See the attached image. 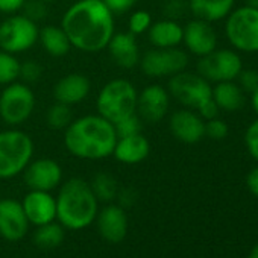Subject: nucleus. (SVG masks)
Wrapping results in <instances>:
<instances>
[{
  "instance_id": "f257e3e1",
  "label": "nucleus",
  "mask_w": 258,
  "mask_h": 258,
  "mask_svg": "<svg viewBox=\"0 0 258 258\" xmlns=\"http://www.w3.org/2000/svg\"><path fill=\"white\" fill-rule=\"evenodd\" d=\"M61 28L72 47L87 53L100 52L114 35V14L103 0H79L64 13Z\"/></svg>"
},
{
  "instance_id": "f03ea898",
  "label": "nucleus",
  "mask_w": 258,
  "mask_h": 258,
  "mask_svg": "<svg viewBox=\"0 0 258 258\" xmlns=\"http://www.w3.org/2000/svg\"><path fill=\"white\" fill-rule=\"evenodd\" d=\"M117 142L114 124L99 114L73 120L64 134L66 149L81 160H103L112 155Z\"/></svg>"
},
{
  "instance_id": "7ed1b4c3",
  "label": "nucleus",
  "mask_w": 258,
  "mask_h": 258,
  "mask_svg": "<svg viewBox=\"0 0 258 258\" xmlns=\"http://www.w3.org/2000/svg\"><path fill=\"white\" fill-rule=\"evenodd\" d=\"M56 199V220L70 231H82L94 223L99 213V201L90 182L81 178L66 181Z\"/></svg>"
},
{
  "instance_id": "20e7f679",
  "label": "nucleus",
  "mask_w": 258,
  "mask_h": 258,
  "mask_svg": "<svg viewBox=\"0 0 258 258\" xmlns=\"http://www.w3.org/2000/svg\"><path fill=\"white\" fill-rule=\"evenodd\" d=\"M137 97L139 93L131 81L123 78L112 79L106 82L99 91L96 100L97 114L114 124L118 120L136 112Z\"/></svg>"
},
{
  "instance_id": "39448f33",
  "label": "nucleus",
  "mask_w": 258,
  "mask_h": 258,
  "mask_svg": "<svg viewBox=\"0 0 258 258\" xmlns=\"http://www.w3.org/2000/svg\"><path fill=\"white\" fill-rule=\"evenodd\" d=\"M34 157L32 139L20 129L0 131V179H11L26 169Z\"/></svg>"
},
{
  "instance_id": "423d86ee",
  "label": "nucleus",
  "mask_w": 258,
  "mask_h": 258,
  "mask_svg": "<svg viewBox=\"0 0 258 258\" xmlns=\"http://www.w3.org/2000/svg\"><path fill=\"white\" fill-rule=\"evenodd\" d=\"M225 34L231 46L241 52H258V10L249 5L231 11Z\"/></svg>"
},
{
  "instance_id": "0eeeda50",
  "label": "nucleus",
  "mask_w": 258,
  "mask_h": 258,
  "mask_svg": "<svg viewBox=\"0 0 258 258\" xmlns=\"http://www.w3.org/2000/svg\"><path fill=\"white\" fill-rule=\"evenodd\" d=\"M35 109V94L25 82H13L0 93V118L10 126L23 124Z\"/></svg>"
},
{
  "instance_id": "6e6552de",
  "label": "nucleus",
  "mask_w": 258,
  "mask_h": 258,
  "mask_svg": "<svg viewBox=\"0 0 258 258\" xmlns=\"http://www.w3.org/2000/svg\"><path fill=\"white\" fill-rule=\"evenodd\" d=\"M38 26L23 14L11 16L0 23V49L8 53L29 50L38 41Z\"/></svg>"
},
{
  "instance_id": "1a4fd4ad",
  "label": "nucleus",
  "mask_w": 258,
  "mask_h": 258,
  "mask_svg": "<svg viewBox=\"0 0 258 258\" xmlns=\"http://www.w3.org/2000/svg\"><path fill=\"white\" fill-rule=\"evenodd\" d=\"M169 94L190 109H198L213 97V87L199 73L179 72L169 81Z\"/></svg>"
},
{
  "instance_id": "9d476101",
  "label": "nucleus",
  "mask_w": 258,
  "mask_h": 258,
  "mask_svg": "<svg viewBox=\"0 0 258 258\" xmlns=\"http://www.w3.org/2000/svg\"><path fill=\"white\" fill-rule=\"evenodd\" d=\"M243 70L238 53L228 49L213 50L208 55L201 56L198 62V73L208 82L234 81Z\"/></svg>"
},
{
  "instance_id": "9b49d317",
  "label": "nucleus",
  "mask_w": 258,
  "mask_h": 258,
  "mask_svg": "<svg viewBox=\"0 0 258 258\" xmlns=\"http://www.w3.org/2000/svg\"><path fill=\"white\" fill-rule=\"evenodd\" d=\"M188 64V56L178 47L152 49L140 58V69L149 78L173 76L182 72Z\"/></svg>"
},
{
  "instance_id": "f8f14e48",
  "label": "nucleus",
  "mask_w": 258,
  "mask_h": 258,
  "mask_svg": "<svg viewBox=\"0 0 258 258\" xmlns=\"http://www.w3.org/2000/svg\"><path fill=\"white\" fill-rule=\"evenodd\" d=\"M23 178L31 190L52 191L59 187L62 181V169L55 160L38 158L26 166Z\"/></svg>"
},
{
  "instance_id": "ddd939ff",
  "label": "nucleus",
  "mask_w": 258,
  "mask_h": 258,
  "mask_svg": "<svg viewBox=\"0 0 258 258\" xmlns=\"http://www.w3.org/2000/svg\"><path fill=\"white\" fill-rule=\"evenodd\" d=\"M169 106H170L169 91L158 84H152L143 88L142 93H139L136 112L143 121L157 123L166 117Z\"/></svg>"
},
{
  "instance_id": "4468645a",
  "label": "nucleus",
  "mask_w": 258,
  "mask_h": 258,
  "mask_svg": "<svg viewBox=\"0 0 258 258\" xmlns=\"http://www.w3.org/2000/svg\"><path fill=\"white\" fill-rule=\"evenodd\" d=\"M29 229L28 217L22 202L16 199H0V235L8 241H20Z\"/></svg>"
},
{
  "instance_id": "2eb2a0df",
  "label": "nucleus",
  "mask_w": 258,
  "mask_h": 258,
  "mask_svg": "<svg viewBox=\"0 0 258 258\" xmlns=\"http://www.w3.org/2000/svg\"><path fill=\"white\" fill-rule=\"evenodd\" d=\"M94 222L97 225V231L100 237L105 241L111 244H117L126 238L129 222H127V216L123 207L115 205V204H109L103 207L97 213Z\"/></svg>"
},
{
  "instance_id": "dca6fc26",
  "label": "nucleus",
  "mask_w": 258,
  "mask_h": 258,
  "mask_svg": "<svg viewBox=\"0 0 258 258\" xmlns=\"http://www.w3.org/2000/svg\"><path fill=\"white\" fill-rule=\"evenodd\" d=\"M169 126L173 137L185 145H195L205 137L204 118L190 109L175 111L170 117Z\"/></svg>"
},
{
  "instance_id": "f3484780",
  "label": "nucleus",
  "mask_w": 258,
  "mask_h": 258,
  "mask_svg": "<svg viewBox=\"0 0 258 258\" xmlns=\"http://www.w3.org/2000/svg\"><path fill=\"white\" fill-rule=\"evenodd\" d=\"M23 211L29 225H44L56 220V199L50 191L31 190L22 201Z\"/></svg>"
},
{
  "instance_id": "a211bd4d",
  "label": "nucleus",
  "mask_w": 258,
  "mask_h": 258,
  "mask_svg": "<svg viewBox=\"0 0 258 258\" xmlns=\"http://www.w3.org/2000/svg\"><path fill=\"white\" fill-rule=\"evenodd\" d=\"M182 34V43L185 47L198 56L208 55L217 46V35L211 23L195 19L185 25Z\"/></svg>"
},
{
  "instance_id": "6ab92c4d",
  "label": "nucleus",
  "mask_w": 258,
  "mask_h": 258,
  "mask_svg": "<svg viewBox=\"0 0 258 258\" xmlns=\"http://www.w3.org/2000/svg\"><path fill=\"white\" fill-rule=\"evenodd\" d=\"M112 61L124 70L134 69L140 62V49L136 35L131 32H118L111 37L106 46Z\"/></svg>"
},
{
  "instance_id": "aec40b11",
  "label": "nucleus",
  "mask_w": 258,
  "mask_h": 258,
  "mask_svg": "<svg viewBox=\"0 0 258 258\" xmlns=\"http://www.w3.org/2000/svg\"><path fill=\"white\" fill-rule=\"evenodd\" d=\"M91 90L90 79L82 73H70L61 78L53 87V96L56 102L66 105H76L81 103Z\"/></svg>"
},
{
  "instance_id": "412c9836",
  "label": "nucleus",
  "mask_w": 258,
  "mask_h": 258,
  "mask_svg": "<svg viewBox=\"0 0 258 258\" xmlns=\"http://www.w3.org/2000/svg\"><path fill=\"white\" fill-rule=\"evenodd\" d=\"M151 154L149 140L140 133L136 136L120 137L115 142L112 155L123 164H139L145 161Z\"/></svg>"
},
{
  "instance_id": "4be33fe9",
  "label": "nucleus",
  "mask_w": 258,
  "mask_h": 258,
  "mask_svg": "<svg viewBox=\"0 0 258 258\" xmlns=\"http://www.w3.org/2000/svg\"><path fill=\"white\" fill-rule=\"evenodd\" d=\"M182 34H184L182 26L172 19L155 22L148 29V38L151 44L158 49L178 47L182 43Z\"/></svg>"
},
{
  "instance_id": "5701e85b",
  "label": "nucleus",
  "mask_w": 258,
  "mask_h": 258,
  "mask_svg": "<svg viewBox=\"0 0 258 258\" xmlns=\"http://www.w3.org/2000/svg\"><path fill=\"white\" fill-rule=\"evenodd\" d=\"M234 0H188L191 14L204 22L214 23L226 19L232 11Z\"/></svg>"
},
{
  "instance_id": "b1692460",
  "label": "nucleus",
  "mask_w": 258,
  "mask_h": 258,
  "mask_svg": "<svg viewBox=\"0 0 258 258\" xmlns=\"http://www.w3.org/2000/svg\"><path fill=\"white\" fill-rule=\"evenodd\" d=\"M213 100L216 102L219 109L232 112L244 105V94L237 84H234L232 81H225L217 82L213 88Z\"/></svg>"
},
{
  "instance_id": "393cba45",
  "label": "nucleus",
  "mask_w": 258,
  "mask_h": 258,
  "mask_svg": "<svg viewBox=\"0 0 258 258\" xmlns=\"http://www.w3.org/2000/svg\"><path fill=\"white\" fill-rule=\"evenodd\" d=\"M38 40H40L43 49L50 56H56V58L66 56L72 49L69 37L66 35V32L62 31L61 26H53V25L44 26L43 29H40Z\"/></svg>"
},
{
  "instance_id": "a878e982",
  "label": "nucleus",
  "mask_w": 258,
  "mask_h": 258,
  "mask_svg": "<svg viewBox=\"0 0 258 258\" xmlns=\"http://www.w3.org/2000/svg\"><path fill=\"white\" fill-rule=\"evenodd\" d=\"M64 235H66L64 226L59 222L53 220V222L37 226L32 240H34L35 246H38L40 249L50 250V249L58 247L64 241Z\"/></svg>"
},
{
  "instance_id": "bb28decb",
  "label": "nucleus",
  "mask_w": 258,
  "mask_h": 258,
  "mask_svg": "<svg viewBox=\"0 0 258 258\" xmlns=\"http://www.w3.org/2000/svg\"><path fill=\"white\" fill-rule=\"evenodd\" d=\"M90 185L99 202H111L112 199L117 198L118 185H117L115 178L109 173H105V172L97 173L90 182Z\"/></svg>"
},
{
  "instance_id": "cd10ccee",
  "label": "nucleus",
  "mask_w": 258,
  "mask_h": 258,
  "mask_svg": "<svg viewBox=\"0 0 258 258\" xmlns=\"http://www.w3.org/2000/svg\"><path fill=\"white\" fill-rule=\"evenodd\" d=\"M46 121L52 129H66L73 121V111L70 105L56 102L47 109Z\"/></svg>"
},
{
  "instance_id": "c85d7f7f",
  "label": "nucleus",
  "mask_w": 258,
  "mask_h": 258,
  "mask_svg": "<svg viewBox=\"0 0 258 258\" xmlns=\"http://www.w3.org/2000/svg\"><path fill=\"white\" fill-rule=\"evenodd\" d=\"M20 62L19 59L5 50H0V85H10L19 79Z\"/></svg>"
},
{
  "instance_id": "c756f323",
  "label": "nucleus",
  "mask_w": 258,
  "mask_h": 258,
  "mask_svg": "<svg viewBox=\"0 0 258 258\" xmlns=\"http://www.w3.org/2000/svg\"><path fill=\"white\" fill-rule=\"evenodd\" d=\"M114 129H115V134L117 139L120 137H127V136H136L140 134L142 129H143V120L139 117L137 112L127 115L121 120H118L117 123H114Z\"/></svg>"
},
{
  "instance_id": "7c9ffc66",
  "label": "nucleus",
  "mask_w": 258,
  "mask_h": 258,
  "mask_svg": "<svg viewBox=\"0 0 258 258\" xmlns=\"http://www.w3.org/2000/svg\"><path fill=\"white\" fill-rule=\"evenodd\" d=\"M152 25V17L148 11H143V10H139V11H134L131 14L127 20V28H129V32L133 35H142L145 32H148V29L151 28Z\"/></svg>"
},
{
  "instance_id": "2f4dec72",
  "label": "nucleus",
  "mask_w": 258,
  "mask_h": 258,
  "mask_svg": "<svg viewBox=\"0 0 258 258\" xmlns=\"http://www.w3.org/2000/svg\"><path fill=\"white\" fill-rule=\"evenodd\" d=\"M22 10H23V16H26L35 23L47 17V5L43 0H26Z\"/></svg>"
},
{
  "instance_id": "473e14b6",
  "label": "nucleus",
  "mask_w": 258,
  "mask_h": 258,
  "mask_svg": "<svg viewBox=\"0 0 258 258\" xmlns=\"http://www.w3.org/2000/svg\"><path fill=\"white\" fill-rule=\"evenodd\" d=\"M43 69L37 61H26L23 64H20V72H19V78L25 82V84H34L41 78Z\"/></svg>"
},
{
  "instance_id": "72a5a7b5",
  "label": "nucleus",
  "mask_w": 258,
  "mask_h": 258,
  "mask_svg": "<svg viewBox=\"0 0 258 258\" xmlns=\"http://www.w3.org/2000/svg\"><path fill=\"white\" fill-rule=\"evenodd\" d=\"M244 145L250 157L258 161V118L247 126L244 133Z\"/></svg>"
},
{
  "instance_id": "f704fd0d",
  "label": "nucleus",
  "mask_w": 258,
  "mask_h": 258,
  "mask_svg": "<svg viewBox=\"0 0 258 258\" xmlns=\"http://www.w3.org/2000/svg\"><path fill=\"white\" fill-rule=\"evenodd\" d=\"M205 136L211 140H223L228 136V126L220 118H211L205 121Z\"/></svg>"
},
{
  "instance_id": "c9c22d12",
  "label": "nucleus",
  "mask_w": 258,
  "mask_h": 258,
  "mask_svg": "<svg viewBox=\"0 0 258 258\" xmlns=\"http://www.w3.org/2000/svg\"><path fill=\"white\" fill-rule=\"evenodd\" d=\"M237 78L240 81L241 90L253 93L258 88V70H241Z\"/></svg>"
},
{
  "instance_id": "e433bc0d",
  "label": "nucleus",
  "mask_w": 258,
  "mask_h": 258,
  "mask_svg": "<svg viewBox=\"0 0 258 258\" xmlns=\"http://www.w3.org/2000/svg\"><path fill=\"white\" fill-rule=\"evenodd\" d=\"M137 2L139 0H103V4L109 8V11L114 16L131 11L137 5Z\"/></svg>"
},
{
  "instance_id": "4c0bfd02",
  "label": "nucleus",
  "mask_w": 258,
  "mask_h": 258,
  "mask_svg": "<svg viewBox=\"0 0 258 258\" xmlns=\"http://www.w3.org/2000/svg\"><path fill=\"white\" fill-rule=\"evenodd\" d=\"M196 111H199V115L204 118V120H211V118H216L219 115V106L216 105V102L213 100V97L210 100H207L205 103H202Z\"/></svg>"
},
{
  "instance_id": "58836bf2",
  "label": "nucleus",
  "mask_w": 258,
  "mask_h": 258,
  "mask_svg": "<svg viewBox=\"0 0 258 258\" xmlns=\"http://www.w3.org/2000/svg\"><path fill=\"white\" fill-rule=\"evenodd\" d=\"M26 0H0V13L2 14H16L22 11Z\"/></svg>"
},
{
  "instance_id": "ea45409f",
  "label": "nucleus",
  "mask_w": 258,
  "mask_h": 258,
  "mask_svg": "<svg viewBox=\"0 0 258 258\" xmlns=\"http://www.w3.org/2000/svg\"><path fill=\"white\" fill-rule=\"evenodd\" d=\"M117 199H118V205L120 207H129L136 202V193L131 190V188H123V190H118L117 193Z\"/></svg>"
},
{
  "instance_id": "a19ab883",
  "label": "nucleus",
  "mask_w": 258,
  "mask_h": 258,
  "mask_svg": "<svg viewBox=\"0 0 258 258\" xmlns=\"http://www.w3.org/2000/svg\"><path fill=\"white\" fill-rule=\"evenodd\" d=\"M184 13V4L182 0H170L166 7V14L169 16V19H175V17H179L182 16Z\"/></svg>"
},
{
  "instance_id": "79ce46f5",
  "label": "nucleus",
  "mask_w": 258,
  "mask_h": 258,
  "mask_svg": "<svg viewBox=\"0 0 258 258\" xmlns=\"http://www.w3.org/2000/svg\"><path fill=\"white\" fill-rule=\"evenodd\" d=\"M246 185L249 188V191L258 198V167L252 169L247 176H246Z\"/></svg>"
},
{
  "instance_id": "37998d69",
  "label": "nucleus",
  "mask_w": 258,
  "mask_h": 258,
  "mask_svg": "<svg viewBox=\"0 0 258 258\" xmlns=\"http://www.w3.org/2000/svg\"><path fill=\"white\" fill-rule=\"evenodd\" d=\"M252 108H253V111L258 114V88L252 93Z\"/></svg>"
},
{
  "instance_id": "c03bdc74",
  "label": "nucleus",
  "mask_w": 258,
  "mask_h": 258,
  "mask_svg": "<svg viewBox=\"0 0 258 258\" xmlns=\"http://www.w3.org/2000/svg\"><path fill=\"white\" fill-rule=\"evenodd\" d=\"M247 258H258V244H255V246L252 247V250L249 252Z\"/></svg>"
},
{
  "instance_id": "a18cd8bd",
  "label": "nucleus",
  "mask_w": 258,
  "mask_h": 258,
  "mask_svg": "<svg viewBox=\"0 0 258 258\" xmlns=\"http://www.w3.org/2000/svg\"><path fill=\"white\" fill-rule=\"evenodd\" d=\"M247 2V5L249 7H252V8H256L258 10V0H246Z\"/></svg>"
},
{
  "instance_id": "49530a36",
  "label": "nucleus",
  "mask_w": 258,
  "mask_h": 258,
  "mask_svg": "<svg viewBox=\"0 0 258 258\" xmlns=\"http://www.w3.org/2000/svg\"><path fill=\"white\" fill-rule=\"evenodd\" d=\"M43 2H46V4H53V2H56V0H43Z\"/></svg>"
},
{
  "instance_id": "de8ad7c7",
  "label": "nucleus",
  "mask_w": 258,
  "mask_h": 258,
  "mask_svg": "<svg viewBox=\"0 0 258 258\" xmlns=\"http://www.w3.org/2000/svg\"><path fill=\"white\" fill-rule=\"evenodd\" d=\"M0 199H2V196H0Z\"/></svg>"
}]
</instances>
